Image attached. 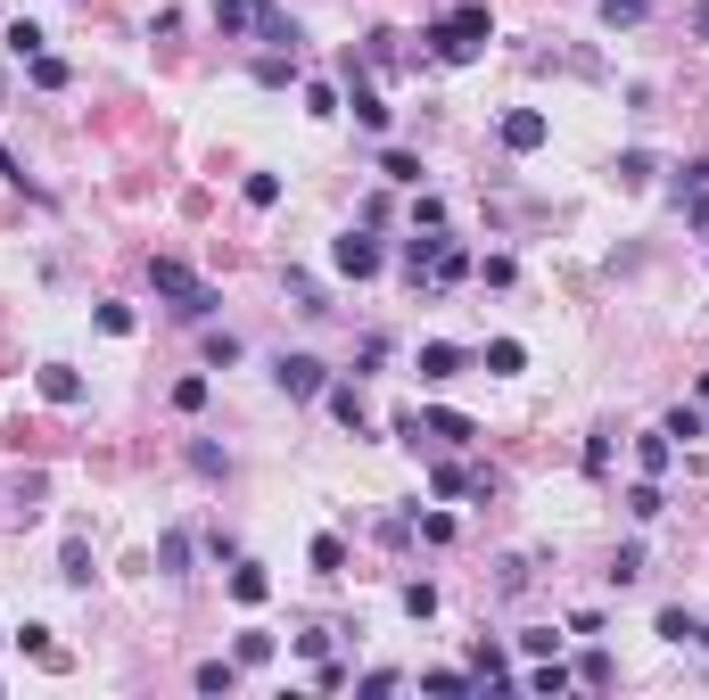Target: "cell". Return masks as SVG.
I'll return each mask as SVG.
<instances>
[{
  "mask_svg": "<svg viewBox=\"0 0 709 700\" xmlns=\"http://www.w3.org/2000/svg\"><path fill=\"white\" fill-rule=\"evenodd\" d=\"M331 412H338V429H354V437H372V412H363V396H354L347 379H331Z\"/></svg>",
  "mask_w": 709,
  "mask_h": 700,
  "instance_id": "9c48e42d",
  "label": "cell"
},
{
  "mask_svg": "<svg viewBox=\"0 0 709 700\" xmlns=\"http://www.w3.org/2000/svg\"><path fill=\"white\" fill-rule=\"evenodd\" d=\"M0 41H9V58H41V25H34V17H17Z\"/></svg>",
  "mask_w": 709,
  "mask_h": 700,
  "instance_id": "f1b7e54d",
  "label": "cell"
},
{
  "mask_svg": "<svg viewBox=\"0 0 709 700\" xmlns=\"http://www.w3.org/2000/svg\"><path fill=\"white\" fill-rule=\"evenodd\" d=\"M627 511H635V519H660V511H669V495H660V479H635V486H627Z\"/></svg>",
  "mask_w": 709,
  "mask_h": 700,
  "instance_id": "d4e9b609",
  "label": "cell"
},
{
  "mask_svg": "<svg viewBox=\"0 0 709 700\" xmlns=\"http://www.w3.org/2000/svg\"><path fill=\"white\" fill-rule=\"evenodd\" d=\"M602 470H611V429H594V437H586V479H602Z\"/></svg>",
  "mask_w": 709,
  "mask_h": 700,
  "instance_id": "836d02e7",
  "label": "cell"
},
{
  "mask_svg": "<svg viewBox=\"0 0 709 700\" xmlns=\"http://www.w3.org/2000/svg\"><path fill=\"white\" fill-rule=\"evenodd\" d=\"M190 470H199V479H231V454L206 445V437H190Z\"/></svg>",
  "mask_w": 709,
  "mask_h": 700,
  "instance_id": "603a6c76",
  "label": "cell"
},
{
  "mask_svg": "<svg viewBox=\"0 0 709 700\" xmlns=\"http://www.w3.org/2000/svg\"><path fill=\"white\" fill-rule=\"evenodd\" d=\"M701 643H709V627H701Z\"/></svg>",
  "mask_w": 709,
  "mask_h": 700,
  "instance_id": "bcb514c9",
  "label": "cell"
},
{
  "mask_svg": "<svg viewBox=\"0 0 709 700\" xmlns=\"http://www.w3.org/2000/svg\"><path fill=\"white\" fill-rule=\"evenodd\" d=\"M611 577H618V586H635V577H644V544H618V553H611Z\"/></svg>",
  "mask_w": 709,
  "mask_h": 700,
  "instance_id": "1f68e13d",
  "label": "cell"
},
{
  "mask_svg": "<svg viewBox=\"0 0 709 700\" xmlns=\"http://www.w3.org/2000/svg\"><path fill=\"white\" fill-rule=\"evenodd\" d=\"M256 25V0H215V34H248Z\"/></svg>",
  "mask_w": 709,
  "mask_h": 700,
  "instance_id": "484cf974",
  "label": "cell"
},
{
  "mask_svg": "<svg viewBox=\"0 0 709 700\" xmlns=\"http://www.w3.org/2000/svg\"><path fill=\"white\" fill-rule=\"evenodd\" d=\"M520 651H528V660H553L561 635H553V627H528V635H520Z\"/></svg>",
  "mask_w": 709,
  "mask_h": 700,
  "instance_id": "f35d334b",
  "label": "cell"
},
{
  "mask_svg": "<svg viewBox=\"0 0 709 700\" xmlns=\"http://www.w3.org/2000/svg\"><path fill=\"white\" fill-rule=\"evenodd\" d=\"M693 25H701V34H709V0H701V17H693Z\"/></svg>",
  "mask_w": 709,
  "mask_h": 700,
  "instance_id": "f6af8a7d",
  "label": "cell"
},
{
  "mask_svg": "<svg viewBox=\"0 0 709 700\" xmlns=\"http://www.w3.org/2000/svg\"><path fill=\"white\" fill-rule=\"evenodd\" d=\"M495 141H504V148H512V157H537V148H544V141H553V124H544V116H537V108H512V116H504V124H495Z\"/></svg>",
  "mask_w": 709,
  "mask_h": 700,
  "instance_id": "5b68a950",
  "label": "cell"
},
{
  "mask_svg": "<svg viewBox=\"0 0 709 700\" xmlns=\"http://www.w3.org/2000/svg\"><path fill=\"white\" fill-rule=\"evenodd\" d=\"M618 190H644V182H652V173H660V157H652V148H618Z\"/></svg>",
  "mask_w": 709,
  "mask_h": 700,
  "instance_id": "30bf717a",
  "label": "cell"
},
{
  "mask_svg": "<svg viewBox=\"0 0 709 700\" xmlns=\"http://www.w3.org/2000/svg\"><path fill=\"white\" fill-rule=\"evenodd\" d=\"M331 264H338L347 280H372L380 264H388V256H380V240H372V222H363V231H338V240H331Z\"/></svg>",
  "mask_w": 709,
  "mask_h": 700,
  "instance_id": "277c9868",
  "label": "cell"
},
{
  "mask_svg": "<svg viewBox=\"0 0 709 700\" xmlns=\"http://www.w3.org/2000/svg\"><path fill=\"white\" fill-rule=\"evenodd\" d=\"M256 83H264V92H289V83H298V50H264L256 58Z\"/></svg>",
  "mask_w": 709,
  "mask_h": 700,
  "instance_id": "8fae6325",
  "label": "cell"
},
{
  "mask_svg": "<svg viewBox=\"0 0 709 700\" xmlns=\"http://www.w3.org/2000/svg\"><path fill=\"white\" fill-rule=\"evenodd\" d=\"M578 684V667H561V660H537L528 667V692H569Z\"/></svg>",
  "mask_w": 709,
  "mask_h": 700,
  "instance_id": "cb8c5ba5",
  "label": "cell"
},
{
  "mask_svg": "<svg viewBox=\"0 0 709 700\" xmlns=\"http://www.w3.org/2000/svg\"><path fill=\"white\" fill-rule=\"evenodd\" d=\"M58 577H67V586H92V544H83V535H67V553H58Z\"/></svg>",
  "mask_w": 709,
  "mask_h": 700,
  "instance_id": "ffe728a7",
  "label": "cell"
},
{
  "mask_svg": "<svg viewBox=\"0 0 709 700\" xmlns=\"http://www.w3.org/2000/svg\"><path fill=\"white\" fill-rule=\"evenodd\" d=\"M412 371H421V379H454V371H470V354L446 347V338H430V347L412 354Z\"/></svg>",
  "mask_w": 709,
  "mask_h": 700,
  "instance_id": "52a82bcc",
  "label": "cell"
},
{
  "mask_svg": "<svg viewBox=\"0 0 709 700\" xmlns=\"http://www.w3.org/2000/svg\"><path fill=\"white\" fill-rule=\"evenodd\" d=\"M34 83L41 92H67V58H34Z\"/></svg>",
  "mask_w": 709,
  "mask_h": 700,
  "instance_id": "ab89813d",
  "label": "cell"
},
{
  "mask_svg": "<svg viewBox=\"0 0 709 700\" xmlns=\"http://www.w3.org/2000/svg\"><path fill=\"white\" fill-rule=\"evenodd\" d=\"M652 627H660V643H701V618L693 610H660Z\"/></svg>",
  "mask_w": 709,
  "mask_h": 700,
  "instance_id": "44dd1931",
  "label": "cell"
},
{
  "mask_svg": "<svg viewBox=\"0 0 709 700\" xmlns=\"http://www.w3.org/2000/svg\"><path fill=\"white\" fill-rule=\"evenodd\" d=\"M421 41H430L437 67H470V58L495 41V17H486V0H462V9H446V17H437Z\"/></svg>",
  "mask_w": 709,
  "mask_h": 700,
  "instance_id": "6da1fadb",
  "label": "cell"
},
{
  "mask_svg": "<svg viewBox=\"0 0 709 700\" xmlns=\"http://www.w3.org/2000/svg\"><path fill=\"white\" fill-rule=\"evenodd\" d=\"M412 231H446V206H437V198H412Z\"/></svg>",
  "mask_w": 709,
  "mask_h": 700,
  "instance_id": "60d3db41",
  "label": "cell"
},
{
  "mask_svg": "<svg viewBox=\"0 0 709 700\" xmlns=\"http://www.w3.org/2000/svg\"><path fill=\"white\" fill-rule=\"evenodd\" d=\"M635 461H644V479H660V470L676 461V437H669V429H652V437H635Z\"/></svg>",
  "mask_w": 709,
  "mask_h": 700,
  "instance_id": "5bb4252c",
  "label": "cell"
},
{
  "mask_svg": "<svg viewBox=\"0 0 709 700\" xmlns=\"http://www.w3.org/2000/svg\"><path fill=\"white\" fill-rule=\"evenodd\" d=\"M264 593H273V577H264L256 560H231V602H248V610H256Z\"/></svg>",
  "mask_w": 709,
  "mask_h": 700,
  "instance_id": "9a60e30c",
  "label": "cell"
},
{
  "mask_svg": "<svg viewBox=\"0 0 709 700\" xmlns=\"http://www.w3.org/2000/svg\"><path fill=\"white\" fill-rule=\"evenodd\" d=\"M289 297H298V314H331V305H322V289L305 273H289Z\"/></svg>",
  "mask_w": 709,
  "mask_h": 700,
  "instance_id": "d590c367",
  "label": "cell"
},
{
  "mask_svg": "<svg viewBox=\"0 0 709 700\" xmlns=\"http://www.w3.org/2000/svg\"><path fill=\"white\" fill-rule=\"evenodd\" d=\"M314 569H322V577L347 569V544H338V535H314Z\"/></svg>",
  "mask_w": 709,
  "mask_h": 700,
  "instance_id": "4dcf8cb0",
  "label": "cell"
},
{
  "mask_svg": "<svg viewBox=\"0 0 709 700\" xmlns=\"http://www.w3.org/2000/svg\"><path fill=\"white\" fill-rule=\"evenodd\" d=\"M305 116H338V92H331V83H305Z\"/></svg>",
  "mask_w": 709,
  "mask_h": 700,
  "instance_id": "7bdbcfd3",
  "label": "cell"
},
{
  "mask_svg": "<svg viewBox=\"0 0 709 700\" xmlns=\"http://www.w3.org/2000/svg\"><path fill=\"white\" fill-rule=\"evenodd\" d=\"M421 437H437V445H470L479 429H470L462 412H421Z\"/></svg>",
  "mask_w": 709,
  "mask_h": 700,
  "instance_id": "2e32d148",
  "label": "cell"
},
{
  "mask_svg": "<svg viewBox=\"0 0 709 700\" xmlns=\"http://www.w3.org/2000/svg\"><path fill=\"white\" fill-rule=\"evenodd\" d=\"M347 108H354V124H363V132H388V99L363 83V67H354V58H347Z\"/></svg>",
  "mask_w": 709,
  "mask_h": 700,
  "instance_id": "8992f818",
  "label": "cell"
},
{
  "mask_svg": "<svg viewBox=\"0 0 709 700\" xmlns=\"http://www.w3.org/2000/svg\"><path fill=\"white\" fill-rule=\"evenodd\" d=\"M41 396H50V405H83V371L75 363H41Z\"/></svg>",
  "mask_w": 709,
  "mask_h": 700,
  "instance_id": "ba28073f",
  "label": "cell"
},
{
  "mask_svg": "<svg viewBox=\"0 0 709 700\" xmlns=\"http://www.w3.org/2000/svg\"><path fill=\"white\" fill-rule=\"evenodd\" d=\"M437 256H446V231H430V240L412 231V240H405V273H412V280H421V273H437Z\"/></svg>",
  "mask_w": 709,
  "mask_h": 700,
  "instance_id": "7c38bea8",
  "label": "cell"
},
{
  "mask_svg": "<svg viewBox=\"0 0 709 700\" xmlns=\"http://www.w3.org/2000/svg\"><path fill=\"white\" fill-rule=\"evenodd\" d=\"M206 363H240V338H231V330H206Z\"/></svg>",
  "mask_w": 709,
  "mask_h": 700,
  "instance_id": "b9f144b4",
  "label": "cell"
},
{
  "mask_svg": "<svg viewBox=\"0 0 709 700\" xmlns=\"http://www.w3.org/2000/svg\"><path fill=\"white\" fill-rule=\"evenodd\" d=\"M190 684H199V692H231V684H240V660H199Z\"/></svg>",
  "mask_w": 709,
  "mask_h": 700,
  "instance_id": "ac0fdd59",
  "label": "cell"
},
{
  "mask_svg": "<svg viewBox=\"0 0 709 700\" xmlns=\"http://www.w3.org/2000/svg\"><path fill=\"white\" fill-rule=\"evenodd\" d=\"M380 173H388V182H421V157H412V148H380Z\"/></svg>",
  "mask_w": 709,
  "mask_h": 700,
  "instance_id": "4316f807",
  "label": "cell"
},
{
  "mask_svg": "<svg viewBox=\"0 0 709 700\" xmlns=\"http://www.w3.org/2000/svg\"><path fill=\"white\" fill-rule=\"evenodd\" d=\"M149 289L166 297V305H173L182 322H206V314H215V289H206V280L190 273L182 256H149Z\"/></svg>",
  "mask_w": 709,
  "mask_h": 700,
  "instance_id": "7a4b0ae2",
  "label": "cell"
},
{
  "mask_svg": "<svg viewBox=\"0 0 709 700\" xmlns=\"http://www.w3.org/2000/svg\"><path fill=\"white\" fill-rule=\"evenodd\" d=\"M363 58H372V67H396V34H388V25H380V34H363Z\"/></svg>",
  "mask_w": 709,
  "mask_h": 700,
  "instance_id": "8d00e7d4",
  "label": "cell"
},
{
  "mask_svg": "<svg viewBox=\"0 0 709 700\" xmlns=\"http://www.w3.org/2000/svg\"><path fill=\"white\" fill-rule=\"evenodd\" d=\"M264 660H273V635L248 627V635H240V667H264Z\"/></svg>",
  "mask_w": 709,
  "mask_h": 700,
  "instance_id": "d6a6232c",
  "label": "cell"
},
{
  "mask_svg": "<svg viewBox=\"0 0 709 700\" xmlns=\"http://www.w3.org/2000/svg\"><path fill=\"white\" fill-rule=\"evenodd\" d=\"M273 379H280V396H331V363H322V354H280L273 363Z\"/></svg>",
  "mask_w": 709,
  "mask_h": 700,
  "instance_id": "3957f363",
  "label": "cell"
},
{
  "mask_svg": "<svg viewBox=\"0 0 709 700\" xmlns=\"http://www.w3.org/2000/svg\"><path fill=\"white\" fill-rule=\"evenodd\" d=\"M693 190H709V157H693V166L676 173V198H693Z\"/></svg>",
  "mask_w": 709,
  "mask_h": 700,
  "instance_id": "ee69618b",
  "label": "cell"
},
{
  "mask_svg": "<svg viewBox=\"0 0 709 700\" xmlns=\"http://www.w3.org/2000/svg\"><path fill=\"white\" fill-rule=\"evenodd\" d=\"M421 692H479V676H462V667H430Z\"/></svg>",
  "mask_w": 709,
  "mask_h": 700,
  "instance_id": "f546056e",
  "label": "cell"
},
{
  "mask_svg": "<svg viewBox=\"0 0 709 700\" xmlns=\"http://www.w3.org/2000/svg\"><path fill=\"white\" fill-rule=\"evenodd\" d=\"M157 569H166V577H190V528H166V544H157Z\"/></svg>",
  "mask_w": 709,
  "mask_h": 700,
  "instance_id": "d6986e66",
  "label": "cell"
},
{
  "mask_svg": "<svg viewBox=\"0 0 709 700\" xmlns=\"http://www.w3.org/2000/svg\"><path fill=\"white\" fill-rule=\"evenodd\" d=\"M248 206H280V173H248Z\"/></svg>",
  "mask_w": 709,
  "mask_h": 700,
  "instance_id": "74e56055",
  "label": "cell"
},
{
  "mask_svg": "<svg viewBox=\"0 0 709 700\" xmlns=\"http://www.w3.org/2000/svg\"><path fill=\"white\" fill-rule=\"evenodd\" d=\"M578 684H586V692H602V684H618L611 651H586V660H578Z\"/></svg>",
  "mask_w": 709,
  "mask_h": 700,
  "instance_id": "83f0119b",
  "label": "cell"
},
{
  "mask_svg": "<svg viewBox=\"0 0 709 700\" xmlns=\"http://www.w3.org/2000/svg\"><path fill=\"white\" fill-rule=\"evenodd\" d=\"M486 371H495V379H512V371H528V347L520 338H486V354H479Z\"/></svg>",
  "mask_w": 709,
  "mask_h": 700,
  "instance_id": "4fadbf2b",
  "label": "cell"
},
{
  "mask_svg": "<svg viewBox=\"0 0 709 700\" xmlns=\"http://www.w3.org/2000/svg\"><path fill=\"white\" fill-rule=\"evenodd\" d=\"M660 429H669V437H685V445H693V437H709V405H676Z\"/></svg>",
  "mask_w": 709,
  "mask_h": 700,
  "instance_id": "7402d4cb",
  "label": "cell"
},
{
  "mask_svg": "<svg viewBox=\"0 0 709 700\" xmlns=\"http://www.w3.org/2000/svg\"><path fill=\"white\" fill-rule=\"evenodd\" d=\"M594 17L611 25V34H627V25H644V17H652V0H594Z\"/></svg>",
  "mask_w": 709,
  "mask_h": 700,
  "instance_id": "e0dca14e",
  "label": "cell"
},
{
  "mask_svg": "<svg viewBox=\"0 0 709 700\" xmlns=\"http://www.w3.org/2000/svg\"><path fill=\"white\" fill-rule=\"evenodd\" d=\"M405 610H412V618H430V610H437V586H430V577H412V586H405Z\"/></svg>",
  "mask_w": 709,
  "mask_h": 700,
  "instance_id": "e575fe53",
  "label": "cell"
}]
</instances>
